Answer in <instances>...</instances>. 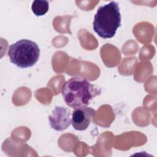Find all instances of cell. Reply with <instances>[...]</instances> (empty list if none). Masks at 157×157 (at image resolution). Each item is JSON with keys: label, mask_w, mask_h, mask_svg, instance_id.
Masks as SVG:
<instances>
[{"label": "cell", "mask_w": 157, "mask_h": 157, "mask_svg": "<svg viewBox=\"0 0 157 157\" xmlns=\"http://www.w3.org/2000/svg\"><path fill=\"white\" fill-rule=\"evenodd\" d=\"M7 55L12 63L20 68L33 66L38 61L40 49L38 45L29 39H21L8 47Z\"/></svg>", "instance_id": "cell-3"}, {"label": "cell", "mask_w": 157, "mask_h": 157, "mask_svg": "<svg viewBox=\"0 0 157 157\" xmlns=\"http://www.w3.org/2000/svg\"><path fill=\"white\" fill-rule=\"evenodd\" d=\"M96 115V111L87 106L75 109L72 113V124L74 129L77 131L86 130L92 119Z\"/></svg>", "instance_id": "cell-5"}, {"label": "cell", "mask_w": 157, "mask_h": 157, "mask_svg": "<svg viewBox=\"0 0 157 157\" xmlns=\"http://www.w3.org/2000/svg\"><path fill=\"white\" fill-rule=\"evenodd\" d=\"M49 4L47 1L36 0L32 3L31 10L33 13L37 17L44 15L48 10Z\"/></svg>", "instance_id": "cell-6"}, {"label": "cell", "mask_w": 157, "mask_h": 157, "mask_svg": "<svg viewBox=\"0 0 157 157\" xmlns=\"http://www.w3.org/2000/svg\"><path fill=\"white\" fill-rule=\"evenodd\" d=\"M121 14L118 4L115 1L100 6L94 17V32L103 39L113 37L121 26Z\"/></svg>", "instance_id": "cell-2"}, {"label": "cell", "mask_w": 157, "mask_h": 157, "mask_svg": "<svg viewBox=\"0 0 157 157\" xmlns=\"http://www.w3.org/2000/svg\"><path fill=\"white\" fill-rule=\"evenodd\" d=\"M48 120L52 129L57 131H62L72 124V113L66 107L55 106L48 117Z\"/></svg>", "instance_id": "cell-4"}, {"label": "cell", "mask_w": 157, "mask_h": 157, "mask_svg": "<svg viewBox=\"0 0 157 157\" xmlns=\"http://www.w3.org/2000/svg\"><path fill=\"white\" fill-rule=\"evenodd\" d=\"M101 91L86 78L72 77L67 80L61 88V94L66 104L70 107L77 109L87 106L90 102Z\"/></svg>", "instance_id": "cell-1"}]
</instances>
